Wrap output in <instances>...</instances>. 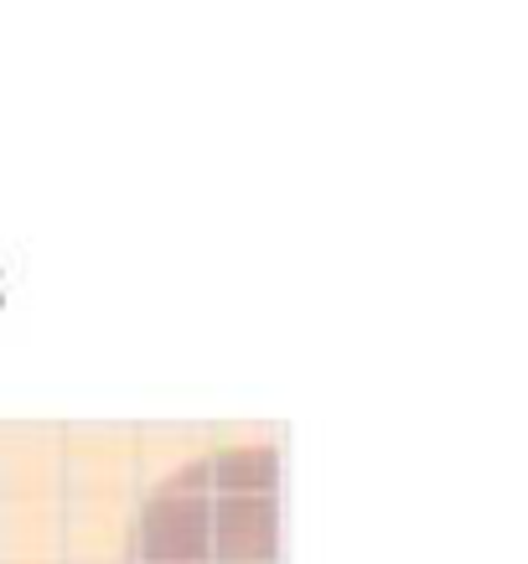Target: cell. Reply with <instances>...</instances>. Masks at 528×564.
I'll return each mask as SVG.
<instances>
[{"label":"cell","instance_id":"obj_1","mask_svg":"<svg viewBox=\"0 0 528 564\" xmlns=\"http://www.w3.org/2000/svg\"><path fill=\"white\" fill-rule=\"evenodd\" d=\"M130 564H280V456L213 445L140 502Z\"/></svg>","mask_w":528,"mask_h":564}]
</instances>
